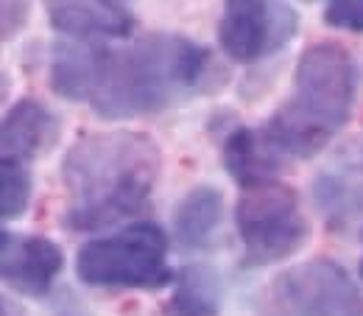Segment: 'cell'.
Segmentation results:
<instances>
[{
  "label": "cell",
  "mask_w": 363,
  "mask_h": 316,
  "mask_svg": "<svg viewBox=\"0 0 363 316\" xmlns=\"http://www.w3.org/2000/svg\"><path fill=\"white\" fill-rule=\"evenodd\" d=\"M70 205L62 222L73 232L112 227L140 213L160 177V148L140 132L84 135L65 157Z\"/></svg>",
  "instance_id": "6da1fadb"
},
{
  "label": "cell",
  "mask_w": 363,
  "mask_h": 316,
  "mask_svg": "<svg viewBox=\"0 0 363 316\" xmlns=\"http://www.w3.org/2000/svg\"><path fill=\"white\" fill-rule=\"evenodd\" d=\"M324 23L341 31H363V0H330L324 9Z\"/></svg>",
  "instance_id": "2e32d148"
},
{
  "label": "cell",
  "mask_w": 363,
  "mask_h": 316,
  "mask_svg": "<svg viewBox=\"0 0 363 316\" xmlns=\"http://www.w3.org/2000/svg\"><path fill=\"white\" fill-rule=\"evenodd\" d=\"M266 308L269 316H363V294L344 266L316 258L274 277Z\"/></svg>",
  "instance_id": "8992f818"
},
{
  "label": "cell",
  "mask_w": 363,
  "mask_h": 316,
  "mask_svg": "<svg viewBox=\"0 0 363 316\" xmlns=\"http://www.w3.org/2000/svg\"><path fill=\"white\" fill-rule=\"evenodd\" d=\"M361 238H363V235H361Z\"/></svg>",
  "instance_id": "ac0fdd59"
},
{
  "label": "cell",
  "mask_w": 363,
  "mask_h": 316,
  "mask_svg": "<svg viewBox=\"0 0 363 316\" xmlns=\"http://www.w3.org/2000/svg\"><path fill=\"white\" fill-rule=\"evenodd\" d=\"M210 56L179 34H148L123 50H104L90 104L101 118L162 112L187 98L207 76Z\"/></svg>",
  "instance_id": "7a4b0ae2"
},
{
  "label": "cell",
  "mask_w": 363,
  "mask_h": 316,
  "mask_svg": "<svg viewBox=\"0 0 363 316\" xmlns=\"http://www.w3.org/2000/svg\"><path fill=\"white\" fill-rule=\"evenodd\" d=\"M355 101V62L341 43L324 40L302 50L291 98L272 115L263 135L282 157L308 160L338 135Z\"/></svg>",
  "instance_id": "3957f363"
},
{
  "label": "cell",
  "mask_w": 363,
  "mask_h": 316,
  "mask_svg": "<svg viewBox=\"0 0 363 316\" xmlns=\"http://www.w3.org/2000/svg\"><path fill=\"white\" fill-rule=\"evenodd\" d=\"M224 216V196L213 185H199L182 196L174 210V235L184 249L210 246Z\"/></svg>",
  "instance_id": "8fae6325"
},
{
  "label": "cell",
  "mask_w": 363,
  "mask_h": 316,
  "mask_svg": "<svg viewBox=\"0 0 363 316\" xmlns=\"http://www.w3.org/2000/svg\"><path fill=\"white\" fill-rule=\"evenodd\" d=\"M62 266H65V255L50 238L3 232L0 269L9 288L26 297H48Z\"/></svg>",
  "instance_id": "ba28073f"
},
{
  "label": "cell",
  "mask_w": 363,
  "mask_h": 316,
  "mask_svg": "<svg viewBox=\"0 0 363 316\" xmlns=\"http://www.w3.org/2000/svg\"><path fill=\"white\" fill-rule=\"evenodd\" d=\"M277 160H282V154L266 140L263 132L255 129H235L224 143V165L240 187L277 180Z\"/></svg>",
  "instance_id": "4fadbf2b"
},
{
  "label": "cell",
  "mask_w": 363,
  "mask_h": 316,
  "mask_svg": "<svg viewBox=\"0 0 363 316\" xmlns=\"http://www.w3.org/2000/svg\"><path fill=\"white\" fill-rule=\"evenodd\" d=\"M31 202V174L20 160H0V216L3 222H14L28 210Z\"/></svg>",
  "instance_id": "9a60e30c"
},
{
  "label": "cell",
  "mask_w": 363,
  "mask_h": 316,
  "mask_svg": "<svg viewBox=\"0 0 363 316\" xmlns=\"http://www.w3.org/2000/svg\"><path fill=\"white\" fill-rule=\"evenodd\" d=\"M76 277L95 288L160 291L174 280L168 235L162 227L143 222L87 241L76 255Z\"/></svg>",
  "instance_id": "277c9868"
},
{
  "label": "cell",
  "mask_w": 363,
  "mask_h": 316,
  "mask_svg": "<svg viewBox=\"0 0 363 316\" xmlns=\"http://www.w3.org/2000/svg\"><path fill=\"white\" fill-rule=\"evenodd\" d=\"M235 222L249 266L279 263L296 255L311 238V224L299 207L296 190L279 180L243 187Z\"/></svg>",
  "instance_id": "5b68a950"
},
{
  "label": "cell",
  "mask_w": 363,
  "mask_h": 316,
  "mask_svg": "<svg viewBox=\"0 0 363 316\" xmlns=\"http://www.w3.org/2000/svg\"><path fill=\"white\" fill-rule=\"evenodd\" d=\"M221 300L218 277L207 266H187L177 277L171 316H216Z\"/></svg>",
  "instance_id": "5bb4252c"
},
{
  "label": "cell",
  "mask_w": 363,
  "mask_h": 316,
  "mask_svg": "<svg viewBox=\"0 0 363 316\" xmlns=\"http://www.w3.org/2000/svg\"><path fill=\"white\" fill-rule=\"evenodd\" d=\"M62 124L37 98H20L3 118V157L11 160H37L56 146Z\"/></svg>",
  "instance_id": "30bf717a"
},
{
  "label": "cell",
  "mask_w": 363,
  "mask_h": 316,
  "mask_svg": "<svg viewBox=\"0 0 363 316\" xmlns=\"http://www.w3.org/2000/svg\"><path fill=\"white\" fill-rule=\"evenodd\" d=\"M45 11L56 31L76 40H123L135 28L126 0H45Z\"/></svg>",
  "instance_id": "9c48e42d"
},
{
  "label": "cell",
  "mask_w": 363,
  "mask_h": 316,
  "mask_svg": "<svg viewBox=\"0 0 363 316\" xmlns=\"http://www.w3.org/2000/svg\"><path fill=\"white\" fill-rule=\"evenodd\" d=\"M101 59H104V50L95 45L56 43L50 53V87L62 98L90 101L98 85Z\"/></svg>",
  "instance_id": "7c38bea8"
},
{
  "label": "cell",
  "mask_w": 363,
  "mask_h": 316,
  "mask_svg": "<svg viewBox=\"0 0 363 316\" xmlns=\"http://www.w3.org/2000/svg\"><path fill=\"white\" fill-rule=\"evenodd\" d=\"M299 31V14L288 0H227L218 23V45L240 65L263 62Z\"/></svg>",
  "instance_id": "52a82bcc"
},
{
  "label": "cell",
  "mask_w": 363,
  "mask_h": 316,
  "mask_svg": "<svg viewBox=\"0 0 363 316\" xmlns=\"http://www.w3.org/2000/svg\"><path fill=\"white\" fill-rule=\"evenodd\" d=\"M361 277H363V261H361Z\"/></svg>",
  "instance_id": "e0dca14e"
}]
</instances>
